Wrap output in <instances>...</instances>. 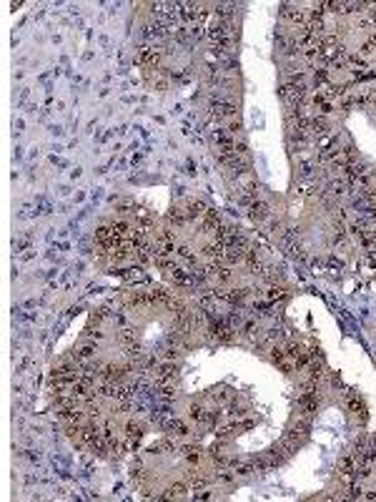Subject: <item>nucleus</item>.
Returning <instances> with one entry per match:
<instances>
[{"label": "nucleus", "instance_id": "nucleus-3", "mask_svg": "<svg viewBox=\"0 0 376 502\" xmlns=\"http://www.w3.org/2000/svg\"><path fill=\"white\" fill-rule=\"evenodd\" d=\"M183 494H186V482H176V484H170L160 497H163V499H180Z\"/></svg>", "mask_w": 376, "mask_h": 502}, {"label": "nucleus", "instance_id": "nucleus-5", "mask_svg": "<svg viewBox=\"0 0 376 502\" xmlns=\"http://www.w3.org/2000/svg\"><path fill=\"white\" fill-rule=\"evenodd\" d=\"M183 457L188 459V464H198V459H201V447H198V444H186V447H183Z\"/></svg>", "mask_w": 376, "mask_h": 502}, {"label": "nucleus", "instance_id": "nucleus-2", "mask_svg": "<svg viewBox=\"0 0 376 502\" xmlns=\"http://www.w3.org/2000/svg\"><path fill=\"white\" fill-rule=\"evenodd\" d=\"M348 409L354 412V417H358V422H366V404L354 392H348Z\"/></svg>", "mask_w": 376, "mask_h": 502}, {"label": "nucleus", "instance_id": "nucleus-7", "mask_svg": "<svg viewBox=\"0 0 376 502\" xmlns=\"http://www.w3.org/2000/svg\"><path fill=\"white\" fill-rule=\"evenodd\" d=\"M281 296H286V286H281V284H268V291H266V299L268 301H276V299H281Z\"/></svg>", "mask_w": 376, "mask_h": 502}, {"label": "nucleus", "instance_id": "nucleus-4", "mask_svg": "<svg viewBox=\"0 0 376 502\" xmlns=\"http://www.w3.org/2000/svg\"><path fill=\"white\" fill-rule=\"evenodd\" d=\"M166 429H168L170 437H186V434H188V427H186L180 419H170V422L166 424Z\"/></svg>", "mask_w": 376, "mask_h": 502}, {"label": "nucleus", "instance_id": "nucleus-1", "mask_svg": "<svg viewBox=\"0 0 376 502\" xmlns=\"http://www.w3.org/2000/svg\"><path fill=\"white\" fill-rule=\"evenodd\" d=\"M143 434H146V424L130 419V422L126 424V439H123V447H126V449H136L138 442L143 439Z\"/></svg>", "mask_w": 376, "mask_h": 502}, {"label": "nucleus", "instance_id": "nucleus-6", "mask_svg": "<svg viewBox=\"0 0 376 502\" xmlns=\"http://www.w3.org/2000/svg\"><path fill=\"white\" fill-rule=\"evenodd\" d=\"M248 209H251V219H256V221L268 219V206H266L264 201H256V204H251Z\"/></svg>", "mask_w": 376, "mask_h": 502}]
</instances>
